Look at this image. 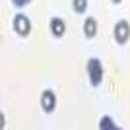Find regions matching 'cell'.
Listing matches in <instances>:
<instances>
[{
	"label": "cell",
	"instance_id": "6da1fadb",
	"mask_svg": "<svg viewBox=\"0 0 130 130\" xmlns=\"http://www.w3.org/2000/svg\"><path fill=\"white\" fill-rule=\"evenodd\" d=\"M86 72H87V78H89L91 87H99V86H101L105 70H103V64H101V60H99L97 56H91V58L87 60Z\"/></svg>",
	"mask_w": 130,
	"mask_h": 130
},
{
	"label": "cell",
	"instance_id": "7a4b0ae2",
	"mask_svg": "<svg viewBox=\"0 0 130 130\" xmlns=\"http://www.w3.org/2000/svg\"><path fill=\"white\" fill-rule=\"evenodd\" d=\"M12 29L18 37H29L31 35V20L25 16V14H16L14 20H12Z\"/></svg>",
	"mask_w": 130,
	"mask_h": 130
},
{
	"label": "cell",
	"instance_id": "3957f363",
	"mask_svg": "<svg viewBox=\"0 0 130 130\" xmlns=\"http://www.w3.org/2000/svg\"><path fill=\"white\" fill-rule=\"evenodd\" d=\"M113 39L117 45H126L130 41V23L126 20H119L113 27Z\"/></svg>",
	"mask_w": 130,
	"mask_h": 130
},
{
	"label": "cell",
	"instance_id": "277c9868",
	"mask_svg": "<svg viewBox=\"0 0 130 130\" xmlns=\"http://www.w3.org/2000/svg\"><path fill=\"white\" fill-rule=\"evenodd\" d=\"M39 103H41V109H43V113L51 115L54 113V109H56V93L53 91V89H45L43 93H41V97H39Z\"/></svg>",
	"mask_w": 130,
	"mask_h": 130
},
{
	"label": "cell",
	"instance_id": "5b68a950",
	"mask_svg": "<svg viewBox=\"0 0 130 130\" xmlns=\"http://www.w3.org/2000/svg\"><path fill=\"white\" fill-rule=\"evenodd\" d=\"M49 29H51V35L54 39H62L66 35V22L62 18H51L49 20Z\"/></svg>",
	"mask_w": 130,
	"mask_h": 130
},
{
	"label": "cell",
	"instance_id": "8992f818",
	"mask_svg": "<svg viewBox=\"0 0 130 130\" xmlns=\"http://www.w3.org/2000/svg\"><path fill=\"white\" fill-rule=\"evenodd\" d=\"M82 31H84V37L86 39H93L97 37V31H99V23L95 18H86V22L82 25Z\"/></svg>",
	"mask_w": 130,
	"mask_h": 130
},
{
	"label": "cell",
	"instance_id": "52a82bcc",
	"mask_svg": "<svg viewBox=\"0 0 130 130\" xmlns=\"http://www.w3.org/2000/svg\"><path fill=\"white\" fill-rule=\"evenodd\" d=\"M99 130H119V126L115 124V120L109 115H105L99 119Z\"/></svg>",
	"mask_w": 130,
	"mask_h": 130
},
{
	"label": "cell",
	"instance_id": "ba28073f",
	"mask_svg": "<svg viewBox=\"0 0 130 130\" xmlns=\"http://www.w3.org/2000/svg\"><path fill=\"white\" fill-rule=\"evenodd\" d=\"M72 10L76 12V14H86L87 0H72Z\"/></svg>",
	"mask_w": 130,
	"mask_h": 130
},
{
	"label": "cell",
	"instance_id": "9c48e42d",
	"mask_svg": "<svg viewBox=\"0 0 130 130\" xmlns=\"http://www.w3.org/2000/svg\"><path fill=\"white\" fill-rule=\"evenodd\" d=\"M12 6H16V8H25V6H29L33 2V0H10Z\"/></svg>",
	"mask_w": 130,
	"mask_h": 130
},
{
	"label": "cell",
	"instance_id": "30bf717a",
	"mask_svg": "<svg viewBox=\"0 0 130 130\" xmlns=\"http://www.w3.org/2000/svg\"><path fill=\"white\" fill-rule=\"evenodd\" d=\"M111 2H113V4H120V2H122V0H111Z\"/></svg>",
	"mask_w": 130,
	"mask_h": 130
}]
</instances>
